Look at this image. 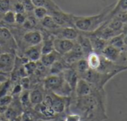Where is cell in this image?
Segmentation results:
<instances>
[{"label": "cell", "instance_id": "1", "mask_svg": "<svg viewBox=\"0 0 127 121\" xmlns=\"http://www.w3.org/2000/svg\"><path fill=\"white\" fill-rule=\"evenodd\" d=\"M75 107L79 111L82 120L84 118L86 121H102L108 118L104 89L96 88L90 95L77 97Z\"/></svg>", "mask_w": 127, "mask_h": 121}, {"label": "cell", "instance_id": "2", "mask_svg": "<svg viewBox=\"0 0 127 121\" xmlns=\"http://www.w3.org/2000/svg\"><path fill=\"white\" fill-rule=\"evenodd\" d=\"M114 5L106 7L101 13L88 17L72 15V23L77 29L84 32H94L111 19L110 13Z\"/></svg>", "mask_w": 127, "mask_h": 121}, {"label": "cell", "instance_id": "3", "mask_svg": "<svg viewBox=\"0 0 127 121\" xmlns=\"http://www.w3.org/2000/svg\"><path fill=\"white\" fill-rule=\"evenodd\" d=\"M65 82L64 79H63L62 76L58 75H52L47 76L43 83V87L46 91L56 93L63 86L64 83Z\"/></svg>", "mask_w": 127, "mask_h": 121}, {"label": "cell", "instance_id": "4", "mask_svg": "<svg viewBox=\"0 0 127 121\" xmlns=\"http://www.w3.org/2000/svg\"><path fill=\"white\" fill-rule=\"evenodd\" d=\"M96 88H95L94 85H92L86 80L79 78L74 92L76 95V97H81L90 95Z\"/></svg>", "mask_w": 127, "mask_h": 121}, {"label": "cell", "instance_id": "5", "mask_svg": "<svg viewBox=\"0 0 127 121\" xmlns=\"http://www.w3.org/2000/svg\"><path fill=\"white\" fill-rule=\"evenodd\" d=\"M123 52V51L120 50V49L112 45L108 44L101 52L100 55L105 59L110 60V61L117 63L119 60Z\"/></svg>", "mask_w": 127, "mask_h": 121}, {"label": "cell", "instance_id": "6", "mask_svg": "<svg viewBox=\"0 0 127 121\" xmlns=\"http://www.w3.org/2000/svg\"><path fill=\"white\" fill-rule=\"evenodd\" d=\"M52 102L50 107L55 114H61L65 111L67 107V97L58 96L52 92Z\"/></svg>", "mask_w": 127, "mask_h": 121}, {"label": "cell", "instance_id": "7", "mask_svg": "<svg viewBox=\"0 0 127 121\" xmlns=\"http://www.w3.org/2000/svg\"><path fill=\"white\" fill-rule=\"evenodd\" d=\"M75 46L73 40L67 39H56L54 40V49L55 51L59 54L64 55L73 49Z\"/></svg>", "mask_w": 127, "mask_h": 121}, {"label": "cell", "instance_id": "8", "mask_svg": "<svg viewBox=\"0 0 127 121\" xmlns=\"http://www.w3.org/2000/svg\"><path fill=\"white\" fill-rule=\"evenodd\" d=\"M62 77L64 79V81L69 85V86L71 88L73 91H75V88L76 87L77 82L79 79V74L77 72L72 68H67L64 70L62 73Z\"/></svg>", "mask_w": 127, "mask_h": 121}, {"label": "cell", "instance_id": "9", "mask_svg": "<svg viewBox=\"0 0 127 121\" xmlns=\"http://www.w3.org/2000/svg\"><path fill=\"white\" fill-rule=\"evenodd\" d=\"M14 58L12 54L2 53L0 55V71L6 73L13 70Z\"/></svg>", "mask_w": 127, "mask_h": 121}, {"label": "cell", "instance_id": "10", "mask_svg": "<svg viewBox=\"0 0 127 121\" xmlns=\"http://www.w3.org/2000/svg\"><path fill=\"white\" fill-rule=\"evenodd\" d=\"M23 40L26 43L29 44L30 46H37L43 42V36L39 31H30L24 34Z\"/></svg>", "mask_w": 127, "mask_h": 121}, {"label": "cell", "instance_id": "11", "mask_svg": "<svg viewBox=\"0 0 127 121\" xmlns=\"http://www.w3.org/2000/svg\"><path fill=\"white\" fill-rule=\"evenodd\" d=\"M25 58L28 60L31 61H38L40 60L42 54H41V46H31L29 47L24 53Z\"/></svg>", "mask_w": 127, "mask_h": 121}, {"label": "cell", "instance_id": "12", "mask_svg": "<svg viewBox=\"0 0 127 121\" xmlns=\"http://www.w3.org/2000/svg\"><path fill=\"white\" fill-rule=\"evenodd\" d=\"M88 37L90 38L94 52L100 55V53L103 50V49L108 45V40L100 38L94 34H93Z\"/></svg>", "mask_w": 127, "mask_h": 121}, {"label": "cell", "instance_id": "13", "mask_svg": "<svg viewBox=\"0 0 127 121\" xmlns=\"http://www.w3.org/2000/svg\"><path fill=\"white\" fill-rule=\"evenodd\" d=\"M76 40H78V44L80 46L85 56H88L90 53L94 52L90 38L88 37L79 34Z\"/></svg>", "mask_w": 127, "mask_h": 121}, {"label": "cell", "instance_id": "14", "mask_svg": "<svg viewBox=\"0 0 127 121\" xmlns=\"http://www.w3.org/2000/svg\"><path fill=\"white\" fill-rule=\"evenodd\" d=\"M88 67L92 70H97L101 64V55L95 52H92L87 56Z\"/></svg>", "mask_w": 127, "mask_h": 121}, {"label": "cell", "instance_id": "15", "mask_svg": "<svg viewBox=\"0 0 127 121\" xmlns=\"http://www.w3.org/2000/svg\"><path fill=\"white\" fill-rule=\"evenodd\" d=\"M61 36L64 39H67V40H76L79 33L78 31L72 26H67L63 28L61 30Z\"/></svg>", "mask_w": 127, "mask_h": 121}, {"label": "cell", "instance_id": "16", "mask_svg": "<svg viewBox=\"0 0 127 121\" xmlns=\"http://www.w3.org/2000/svg\"><path fill=\"white\" fill-rule=\"evenodd\" d=\"M14 42L11 32L5 27H0V46Z\"/></svg>", "mask_w": 127, "mask_h": 121}, {"label": "cell", "instance_id": "17", "mask_svg": "<svg viewBox=\"0 0 127 121\" xmlns=\"http://www.w3.org/2000/svg\"><path fill=\"white\" fill-rule=\"evenodd\" d=\"M57 52L53 51L49 54L46 55H42L40 58V61L46 67H50L51 65L58 60L57 59Z\"/></svg>", "mask_w": 127, "mask_h": 121}, {"label": "cell", "instance_id": "18", "mask_svg": "<svg viewBox=\"0 0 127 121\" xmlns=\"http://www.w3.org/2000/svg\"><path fill=\"white\" fill-rule=\"evenodd\" d=\"M29 96H30V101L32 105H37L38 104H40L43 101V94L39 89H34L32 91L29 92Z\"/></svg>", "mask_w": 127, "mask_h": 121}, {"label": "cell", "instance_id": "19", "mask_svg": "<svg viewBox=\"0 0 127 121\" xmlns=\"http://www.w3.org/2000/svg\"><path fill=\"white\" fill-rule=\"evenodd\" d=\"M35 106H36V111L46 117H52L55 115V113L53 111L52 108L49 105H46L43 102L38 104Z\"/></svg>", "mask_w": 127, "mask_h": 121}, {"label": "cell", "instance_id": "20", "mask_svg": "<svg viewBox=\"0 0 127 121\" xmlns=\"http://www.w3.org/2000/svg\"><path fill=\"white\" fill-rule=\"evenodd\" d=\"M76 64V67L74 68V70L77 72V73L79 74V78L84 75L90 68L88 67L87 60L85 58H81L80 60H79L78 61H76V63H74Z\"/></svg>", "mask_w": 127, "mask_h": 121}, {"label": "cell", "instance_id": "21", "mask_svg": "<svg viewBox=\"0 0 127 121\" xmlns=\"http://www.w3.org/2000/svg\"><path fill=\"white\" fill-rule=\"evenodd\" d=\"M65 69H67V67L64 65V63L57 60L50 67V73L52 75H58Z\"/></svg>", "mask_w": 127, "mask_h": 121}, {"label": "cell", "instance_id": "22", "mask_svg": "<svg viewBox=\"0 0 127 121\" xmlns=\"http://www.w3.org/2000/svg\"><path fill=\"white\" fill-rule=\"evenodd\" d=\"M55 51L54 49V40L52 39H46L43 40V45L41 46V54L42 55H46L49 54L52 52Z\"/></svg>", "mask_w": 127, "mask_h": 121}, {"label": "cell", "instance_id": "23", "mask_svg": "<svg viewBox=\"0 0 127 121\" xmlns=\"http://www.w3.org/2000/svg\"><path fill=\"white\" fill-rule=\"evenodd\" d=\"M42 25L43 27L46 28V29H57L59 28V26L55 23L51 15H46L44 18H43L42 20Z\"/></svg>", "mask_w": 127, "mask_h": 121}, {"label": "cell", "instance_id": "24", "mask_svg": "<svg viewBox=\"0 0 127 121\" xmlns=\"http://www.w3.org/2000/svg\"><path fill=\"white\" fill-rule=\"evenodd\" d=\"M20 105L23 108H27L30 107L32 103L30 101L29 92L28 91V90H25L24 91H22V93L20 94Z\"/></svg>", "mask_w": 127, "mask_h": 121}, {"label": "cell", "instance_id": "25", "mask_svg": "<svg viewBox=\"0 0 127 121\" xmlns=\"http://www.w3.org/2000/svg\"><path fill=\"white\" fill-rule=\"evenodd\" d=\"M35 18L38 20H42L46 15H48L49 11L45 7H35L33 10Z\"/></svg>", "mask_w": 127, "mask_h": 121}, {"label": "cell", "instance_id": "26", "mask_svg": "<svg viewBox=\"0 0 127 121\" xmlns=\"http://www.w3.org/2000/svg\"><path fill=\"white\" fill-rule=\"evenodd\" d=\"M11 82L9 79L0 84V98L8 94V92L11 88Z\"/></svg>", "mask_w": 127, "mask_h": 121}, {"label": "cell", "instance_id": "27", "mask_svg": "<svg viewBox=\"0 0 127 121\" xmlns=\"http://www.w3.org/2000/svg\"><path fill=\"white\" fill-rule=\"evenodd\" d=\"M36 68H37V63L35 61H31V60H29V61L26 63L24 65V69L27 76L32 75L34 73H35Z\"/></svg>", "mask_w": 127, "mask_h": 121}, {"label": "cell", "instance_id": "28", "mask_svg": "<svg viewBox=\"0 0 127 121\" xmlns=\"http://www.w3.org/2000/svg\"><path fill=\"white\" fill-rule=\"evenodd\" d=\"M2 20L8 24H13L15 23V12L12 11H8L4 14Z\"/></svg>", "mask_w": 127, "mask_h": 121}, {"label": "cell", "instance_id": "29", "mask_svg": "<svg viewBox=\"0 0 127 121\" xmlns=\"http://www.w3.org/2000/svg\"><path fill=\"white\" fill-rule=\"evenodd\" d=\"M11 9V0H0V14H5Z\"/></svg>", "mask_w": 127, "mask_h": 121}, {"label": "cell", "instance_id": "30", "mask_svg": "<svg viewBox=\"0 0 127 121\" xmlns=\"http://www.w3.org/2000/svg\"><path fill=\"white\" fill-rule=\"evenodd\" d=\"M13 100V97L11 95H5L4 96H2L0 98V105L1 106H5V107H8Z\"/></svg>", "mask_w": 127, "mask_h": 121}, {"label": "cell", "instance_id": "31", "mask_svg": "<svg viewBox=\"0 0 127 121\" xmlns=\"http://www.w3.org/2000/svg\"><path fill=\"white\" fill-rule=\"evenodd\" d=\"M23 26L28 29H31L36 26V20L34 17L26 18V20L25 23L23 24Z\"/></svg>", "mask_w": 127, "mask_h": 121}, {"label": "cell", "instance_id": "32", "mask_svg": "<svg viewBox=\"0 0 127 121\" xmlns=\"http://www.w3.org/2000/svg\"><path fill=\"white\" fill-rule=\"evenodd\" d=\"M20 2L23 5L26 11H32L34 8L31 0H22Z\"/></svg>", "mask_w": 127, "mask_h": 121}, {"label": "cell", "instance_id": "33", "mask_svg": "<svg viewBox=\"0 0 127 121\" xmlns=\"http://www.w3.org/2000/svg\"><path fill=\"white\" fill-rule=\"evenodd\" d=\"M82 117L79 114H68L64 121H82Z\"/></svg>", "mask_w": 127, "mask_h": 121}, {"label": "cell", "instance_id": "34", "mask_svg": "<svg viewBox=\"0 0 127 121\" xmlns=\"http://www.w3.org/2000/svg\"><path fill=\"white\" fill-rule=\"evenodd\" d=\"M26 20L25 14H20V13H15V23L23 25Z\"/></svg>", "mask_w": 127, "mask_h": 121}, {"label": "cell", "instance_id": "35", "mask_svg": "<svg viewBox=\"0 0 127 121\" xmlns=\"http://www.w3.org/2000/svg\"><path fill=\"white\" fill-rule=\"evenodd\" d=\"M20 85H21L22 88H24L25 90H29L30 88V85H31V81H30L29 78L27 76L23 77L20 80Z\"/></svg>", "mask_w": 127, "mask_h": 121}, {"label": "cell", "instance_id": "36", "mask_svg": "<svg viewBox=\"0 0 127 121\" xmlns=\"http://www.w3.org/2000/svg\"><path fill=\"white\" fill-rule=\"evenodd\" d=\"M14 11L15 13H20V14H25L26 10L25 8L23 6V5L20 2H17L14 4Z\"/></svg>", "mask_w": 127, "mask_h": 121}, {"label": "cell", "instance_id": "37", "mask_svg": "<svg viewBox=\"0 0 127 121\" xmlns=\"http://www.w3.org/2000/svg\"><path fill=\"white\" fill-rule=\"evenodd\" d=\"M23 91V88L20 84H17L14 86L11 92V96H18Z\"/></svg>", "mask_w": 127, "mask_h": 121}, {"label": "cell", "instance_id": "38", "mask_svg": "<svg viewBox=\"0 0 127 121\" xmlns=\"http://www.w3.org/2000/svg\"><path fill=\"white\" fill-rule=\"evenodd\" d=\"M20 121H34V117L32 114L29 112H24L21 115Z\"/></svg>", "mask_w": 127, "mask_h": 121}, {"label": "cell", "instance_id": "39", "mask_svg": "<svg viewBox=\"0 0 127 121\" xmlns=\"http://www.w3.org/2000/svg\"><path fill=\"white\" fill-rule=\"evenodd\" d=\"M8 76H7V73H4V72H1L0 71V83H2L6 80H8Z\"/></svg>", "mask_w": 127, "mask_h": 121}, {"label": "cell", "instance_id": "40", "mask_svg": "<svg viewBox=\"0 0 127 121\" xmlns=\"http://www.w3.org/2000/svg\"><path fill=\"white\" fill-rule=\"evenodd\" d=\"M0 121H10V120H9L8 119L6 118V119H5V120H0Z\"/></svg>", "mask_w": 127, "mask_h": 121}, {"label": "cell", "instance_id": "41", "mask_svg": "<svg viewBox=\"0 0 127 121\" xmlns=\"http://www.w3.org/2000/svg\"><path fill=\"white\" fill-rule=\"evenodd\" d=\"M0 52H1V49H0ZM0 55H1V52H0Z\"/></svg>", "mask_w": 127, "mask_h": 121}, {"label": "cell", "instance_id": "42", "mask_svg": "<svg viewBox=\"0 0 127 121\" xmlns=\"http://www.w3.org/2000/svg\"><path fill=\"white\" fill-rule=\"evenodd\" d=\"M1 72H2V71H1Z\"/></svg>", "mask_w": 127, "mask_h": 121}]
</instances>
